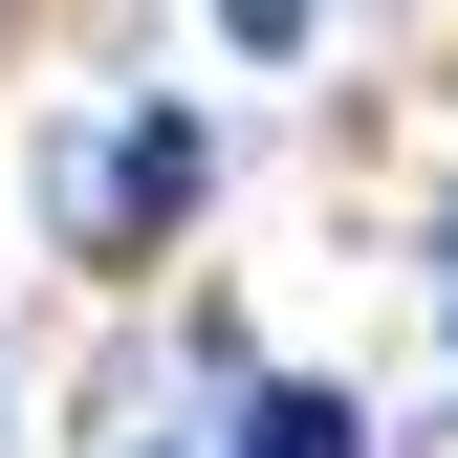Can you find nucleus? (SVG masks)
Returning <instances> with one entry per match:
<instances>
[{
  "label": "nucleus",
  "instance_id": "nucleus-2",
  "mask_svg": "<svg viewBox=\"0 0 458 458\" xmlns=\"http://www.w3.org/2000/svg\"><path fill=\"white\" fill-rule=\"evenodd\" d=\"M262 458H350V393H262Z\"/></svg>",
  "mask_w": 458,
  "mask_h": 458
},
{
  "label": "nucleus",
  "instance_id": "nucleus-1",
  "mask_svg": "<svg viewBox=\"0 0 458 458\" xmlns=\"http://www.w3.org/2000/svg\"><path fill=\"white\" fill-rule=\"evenodd\" d=\"M197 197H218V153L175 131V109H153V131H109V153H88V241H175Z\"/></svg>",
  "mask_w": 458,
  "mask_h": 458
}]
</instances>
